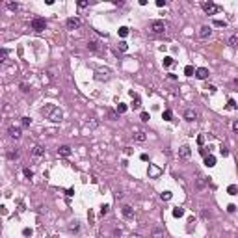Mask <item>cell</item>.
Listing matches in <instances>:
<instances>
[{"label":"cell","mask_w":238,"mask_h":238,"mask_svg":"<svg viewBox=\"0 0 238 238\" xmlns=\"http://www.w3.org/2000/svg\"><path fill=\"white\" fill-rule=\"evenodd\" d=\"M132 238H142V236H139V234H132Z\"/></svg>","instance_id":"cell-54"},{"label":"cell","mask_w":238,"mask_h":238,"mask_svg":"<svg viewBox=\"0 0 238 238\" xmlns=\"http://www.w3.org/2000/svg\"><path fill=\"white\" fill-rule=\"evenodd\" d=\"M139 158H142V160H143V162H147V160H149V156H147V155H145V153H143V155H142V156H139Z\"/></svg>","instance_id":"cell-53"},{"label":"cell","mask_w":238,"mask_h":238,"mask_svg":"<svg viewBox=\"0 0 238 238\" xmlns=\"http://www.w3.org/2000/svg\"><path fill=\"white\" fill-rule=\"evenodd\" d=\"M212 24H214V26H218V28H225V26H227V23H225V20H220V19H216Z\"/></svg>","instance_id":"cell-31"},{"label":"cell","mask_w":238,"mask_h":238,"mask_svg":"<svg viewBox=\"0 0 238 238\" xmlns=\"http://www.w3.org/2000/svg\"><path fill=\"white\" fill-rule=\"evenodd\" d=\"M205 166H207V167H214V166H216V158H214L212 155H207V156H205Z\"/></svg>","instance_id":"cell-16"},{"label":"cell","mask_w":238,"mask_h":238,"mask_svg":"<svg viewBox=\"0 0 238 238\" xmlns=\"http://www.w3.org/2000/svg\"><path fill=\"white\" fill-rule=\"evenodd\" d=\"M160 175V169L156 166H149V177H158Z\"/></svg>","instance_id":"cell-20"},{"label":"cell","mask_w":238,"mask_h":238,"mask_svg":"<svg viewBox=\"0 0 238 238\" xmlns=\"http://www.w3.org/2000/svg\"><path fill=\"white\" fill-rule=\"evenodd\" d=\"M227 192H229L231 195H236V192H238V186H234V184H231V186L227 188Z\"/></svg>","instance_id":"cell-36"},{"label":"cell","mask_w":238,"mask_h":238,"mask_svg":"<svg viewBox=\"0 0 238 238\" xmlns=\"http://www.w3.org/2000/svg\"><path fill=\"white\" fill-rule=\"evenodd\" d=\"M88 6H89V4L84 2V0H82V2H78V8H88Z\"/></svg>","instance_id":"cell-49"},{"label":"cell","mask_w":238,"mask_h":238,"mask_svg":"<svg viewBox=\"0 0 238 238\" xmlns=\"http://www.w3.org/2000/svg\"><path fill=\"white\" fill-rule=\"evenodd\" d=\"M171 64H173V58H171V56H166V58H164V65H166V67H169Z\"/></svg>","instance_id":"cell-40"},{"label":"cell","mask_w":238,"mask_h":238,"mask_svg":"<svg viewBox=\"0 0 238 238\" xmlns=\"http://www.w3.org/2000/svg\"><path fill=\"white\" fill-rule=\"evenodd\" d=\"M197 143H199V145L205 143V136H203V134H199V136H197Z\"/></svg>","instance_id":"cell-45"},{"label":"cell","mask_w":238,"mask_h":238,"mask_svg":"<svg viewBox=\"0 0 238 238\" xmlns=\"http://www.w3.org/2000/svg\"><path fill=\"white\" fill-rule=\"evenodd\" d=\"M220 153H221V156H229V149H227V147H221Z\"/></svg>","instance_id":"cell-44"},{"label":"cell","mask_w":238,"mask_h":238,"mask_svg":"<svg viewBox=\"0 0 238 238\" xmlns=\"http://www.w3.org/2000/svg\"><path fill=\"white\" fill-rule=\"evenodd\" d=\"M8 134H9V138H13V139H19L20 134H23V130H20V127H9V128H8Z\"/></svg>","instance_id":"cell-12"},{"label":"cell","mask_w":238,"mask_h":238,"mask_svg":"<svg viewBox=\"0 0 238 238\" xmlns=\"http://www.w3.org/2000/svg\"><path fill=\"white\" fill-rule=\"evenodd\" d=\"M127 110H128V106H127V104H123V102H119V104H117V114H119V115H121V114H125Z\"/></svg>","instance_id":"cell-24"},{"label":"cell","mask_w":238,"mask_h":238,"mask_svg":"<svg viewBox=\"0 0 238 238\" xmlns=\"http://www.w3.org/2000/svg\"><path fill=\"white\" fill-rule=\"evenodd\" d=\"M234 86H236V88H238V78H234Z\"/></svg>","instance_id":"cell-55"},{"label":"cell","mask_w":238,"mask_h":238,"mask_svg":"<svg viewBox=\"0 0 238 238\" xmlns=\"http://www.w3.org/2000/svg\"><path fill=\"white\" fill-rule=\"evenodd\" d=\"M127 48H128V45H127V41H121V43L117 45V50H119V52H125V50H127Z\"/></svg>","instance_id":"cell-28"},{"label":"cell","mask_w":238,"mask_h":238,"mask_svg":"<svg viewBox=\"0 0 238 238\" xmlns=\"http://www.w3.org/2000/svg\"><path fill=\"white\" fill-rule=\"evenodd\" d=\"M234 210H236L234 205H229V207H227V212H234Z\"/></svg>","instance_id":"cell-50"},{"label":"cell","mask_w":238,"mask_h":238,"mask_svg":"<svg viewBox=\"0 0 238 238\" xmlns=\"http://www.w3.org/2000/svg\"><path fill=\"white\" fill-rule=\"evenodd\" d=\"M197 117H199V114H197V112H195L193 108H186L184 110V119H186V121H197Z\"/></svg>","instance_id":"cell-7"},{"label":"cell","mask_w":238,"mask_h":238,"mask_svg":"<svg viewBox=\"0 0 238 238\" xmlns=\"http://www.w3.org/2000/svg\"><path fill=\"white\" fill-rule=\"evenodd\" d=\"M227 108H229V110H236V108H238V104H236L233 99H229V102H227Z\"/></svg>","instance_id":"cell-35"},{"label":"cell","mask_w":238,"mask_h":238,"mask_svg":"<svg viewBox=\"0 0 238 238\" xmlns=\"http://www.w3.org/2000/svg\"><path fill=\"white\" fill-rule=\"evenodd\" d=\"M47 28V20L43 17H36V19H32V30L34 32H43Z\"/></svg>","instance_id":"cell-3"},{"label":"cell","mask_w":238,"mask_h":238,"mask_svg":"<svg viewBox=\"0 0 238 238\" xmlns=\"http://www.w3.org/2000/svg\"><path fill=\"white\" fill-rule=\"evenodd\" d=\"M117 115H119V114H117V112H112V110L108 112V117L112 119V121H115V119H117Z\"/></svg>","instance_id":"cell-42"},{"label":"cell","mask_w":238,"mask_h":238,"mask_svg":"<svg viewBox=\"0 0 238 238\" xmlns=\"http://www.w3.org/2000/svg\"><path fill=\"white\" fill-rule=\"evenodd\" d=\"M78 231H80V223L76 221V220L69 223V233H78Z\"/></svg>","instance_id":"cell-17"},{"label":"cell","mask_w":238,"mask_h":238,"mask_svg":"<svg viewBox=\"0 0 238 238\" xmlns=\"http://www.w3.org/2000/svg\"><path fill=\"white\" fill-rule=\"evenodd\" d=\"M61 117H64V112H61L60 108H54V110L50 112V115H48V119H50V121H54V123H60Z\"/></svg>","instance_id":"cell-8"},{"label":"cell","mask_w":238,"mask_h":238,"mask_svg":"<svg viewBox=\"0 0 238 238\" xmlns=\"http://www.w3.org/2000/svg\"><path fill=\"white\" fill-rule=\"evenodd\" d=\"M162 117L166 119V121H171V119H173V112L171 110H166L164 114H162Z\"/></svg>","instance_id":"cell-27"},{"label":"cell","mask_w":238,"mask_h":238,"mask_svg":"<svg viewBox=\"0 0 238 238\" xmlns=\"http://www.w3.org/2000/svg\"><path fill=\"white\" fill-rule=\"evenodd\" d=\"M149 30L153 34H164L166 32V23H164V20H151V23H149Z\"/></svg>","instance_id":"cell-2"},{"label":"cell","mask_w":238,"mask_h":238,"mask_svg":"<svg viewBox=\"0 0 238 238\" xmlns=\"http://www.w3.org/2000/svg\"><path fill=\"white\" fill-rule=\"evenodd\" d=\"M156 6H158V8H164V6H166V0H156Z\"/></svg>","instance_id":"cell-47"},{"label":"cell","mask_w":238,"mask_h":238,"mask_svg":"<svg viewBox=\"0 0 238 238\" xmlns=\"http://www.w3.org/2000/svg\"><path fill=\"white\" fill-rule=\"evenodd\" d=\"M0 60H2V61L8 60V50H6V48H2V50H0Z\"/></svg>","instance_id":"cell-39"},{"label":"cell","mask_w":238,"mask_h":238,"mask_svg":"<svg viewBox=\"0 0 238 238\" xmlns=\"http://www.w3.org/2000/svg\"><path fill=\"white\" fill-rule=\"evenodd\" d=\"M110 76H112V71L108 67L106 69H97V71H95V78L97 80H108Z\"/></svg>","instance_id":"cell-5"},{"label":"cell","mask_w":238,"mask_h":238,"mask_svg":"<svg viewBox=\"0 0 238 238\" xmlns=\"http://www.w3.org/2000/svg\"><path fill=\"white\" fill-rule=\"evenodd\" d=\"M134 139H136V142H145V139H147L145 132H143V130H136V134H134Z\"/></svg>","instance_id":"cell-18"},{"label":"cell","mask_w":238,"mask_h":238,"mask_svg":"<svg viewBox=\"0 0 238 238\" xmlns=\"http://www.w3.org/2000/svg\"><path fill=\"white\" fill-rule=\"evenodd\" d=\"M207 89H208L210 93H214V91H216V86H212V84H208V86H207Z\"/></svg>","instance_id":"cell-48"},{"label":"cell","mask_w":238,"mask_h":238,"mask_svg":"<svg viewBox=\"0 0 238 238\" xmlns=\"http://www.w3.org/2000/svg\"><path fill=\"white\" fill-rule=\"evenodd\" d=\"M23 173H24V177H26V179H32V177H34V171H32V169H28V167H24V171H23Z\"/></svg>","instance_id":"cell-38"},{"label":"cell","mask_w":238,"mask_h":238,"mask_svg":"<svg viewBox=\"0 0 238 238\" xmlns=\"http://www.w3.org/2000/svg\"><path fill=\"white\" fill-rule=\"evenodd\" d=\"M71 147H69V145H61L60 147V149H58V155L61 156V158H67V156H71Z\"/></svg>","instance_id":"cell-13"},{"label":"cell","mask_w":238,"mask_h":238,"mask_svg":"<svg viewBox=\"0 0 238 238\" xmlns=\"http://www.w3.org/2000/svg\"><path fill=\"white\" fill-rule=\"evenodd\" d=\"M30 155H32L34 158H41V156L45 155V147H43V145H34L32 151H30Z\"/></svg>","instance_id":"cell-9"},{"label":"cell","mask_w":238,"mask_h":238,"mask_svg":"<svg viewBox=\"0 0 238 238\" xmlns=\"http://www.w3.org/2000/svg\"><path fill=\"white\" fill-rule=\"evenodd\" d=\"M65 26L69 28V30H76V28L82 26V20H80L78 17H69V19L65 20Z\"/></svg>","instance_id":"cell-4"},{"label":"cell","mask_w":238,"mask_h":238,"mask_svg":"<svg viewBox=\"0 0 238 238\" xmlns=\"http://www.w3.org/2000/svg\"><path fill=\"white\" fill-rule=\"evenodd\" d=\"M210 36H212V28L210 26H201L199 28V37L201 39H208Z\"/></svg>","instance_id":"cell-10"},{"label":"cell","mask_w":238,"mask_h":238,"mask_svg":"<svg viewBox=\"0 0 238 238\" xmlns=\"http://www.w3.org/2000/svg\"><path fill=\"white\" fill-rule=\"evenodd\" d=\"M32 233H34L32 229H24V231H23V234H24V236H32Z\"/></svg>","instance_id":"cell-46"},{"label":"cell","mask_w":238,"mask_h":238,"mask_svg":"<svg viewBox=\"0 0 238 238\" xmlns=\"http://www.w3.org/2000/svg\"><path fill=\"white\" fill-rule=\"evenodd\" d=\"M207 184H208V179L207 177H199L197 180H195V188H197V190H203Z\"/></svg>","instance_id":"cell-15"},{"label":"cell","mask_w":238,"mask_h":238,"mask_svg":"<svg viewBox=\"0 0 238 238\" xmlns=\"http://www.w3.org/2000/svg\"><path fill=\"white\" fill-rule=\"evenodd\" d=\"M20 123H23V127H30L32 119H30V117H20Z\"/></svg>","instance_id":"cell-34"},{"label":"cell","mask_w":238,"mask_h":238,"mask_svg":"<svg viewBox=\"0 0 238 238\" xmlns=\"http://www.w3.org/2000/svg\"><path fill=\"white\" fill-rule=\"evenodd\" d=\"M130 106H132V108H134V110H139V108H142V102H139V97H138V95L134 97V102H132V104H130Z\"/></svg>","instance_id":"cell-25"},{"label":"cell","mask_w":238,"mask_h":238,"mask_svg":"<svg viewBox=\"0 0 238 238\" xmlns=\"http://www.w3.org/2000/svg\"><path fill=\"white\" fill-rule=\"evenodd\" d=\"M184 74H186V76H193V74H195L193 67H192V65H186V67H184Z\"/></svg>","instance_id":"cell-26"},{"label":"cell","mask_w":238,"mask_h":238,"mask_svg":"<svg viewBox=\"0 0 238 238\" xmlns=\"http://www.w3.org/2000/svg\"><path fill=\"white\" fill-rule=\"evenodd\" d=\"M108 212H110V207H108V205H102V207H101V212H99V214H101L102 218H104V216H106Z\"/></svg>","instance_id":"cell-33"},{"label":"cell","mask_w":238,"mask_h":238,"mask_svg":"<svg viewBox=\"0 0 238 238\" xmlns=\"http://www.w3.org/2000/svg\"><path fill=\"white\" fill-rule=\"evenodd\" d=\"M229 45L234 47V48H238V34H234V36L229 37Z\"/></svg>","instance_id":"cell-22"},{"label":"cell","mask_w":238,"mask_h":238,"mask_svg":"<svg viewBox=\"0 0 238 238\" xmlns=\"http://www.w3.org/2000/svg\"><path fill=\"white\" fill-rule=\"evenodd\" d=\"M121 212H123V216H125V218H127V220L134 218V208H132V207H128V205H125Z\"/></svg>","instance_id":"cell-14"},{"label":"cell","mask_w":238,"mask_h":238,"mask_svg":"<svg viewBox=\"0 0 238 238\" xmlns=\"http://www.w3.org/2000/svg\"><path fill=\"white\" fill-rule=\"evenodd\" d=\"M88 48H89V50H91V52H95L97 48H99V43H97L95 39H91V41H88Z\"/></svg>","instance_id":"cell-23"},{"label":"cell","mask_w":238,"mask_h":238,"mask_svg":"<svg viewBox=\"0 0 238 238\" xmlns=\"http://www.w3.org/2000/svg\"><path fill=\"white\" fill-rule=\"evenodd\" d=\"M125 155H132V149H130V147H125Z\"/></svg>","instance_id":"cell-52"},{"label":"cell","mask_w":238,"mask_h":238,"mask_svg":"<svg viewBox=\"0 0 238 238\" xmlns=\"http://www.w3.org/2000/svg\"><path fill=\"white\" fill-rule=\"evenodd\" d=\"M231 127H233V132H234V134H238V119H236V121H233V125H231Z\"/></svg>","instance_id":"cell-43"},{"label":"cell","mask_w":238,"mask_h":238,"mask_svg":"<svg viewBox=\"0 0 238 238\" xmlns=\"http://www.w3.org/2000/svg\"><path fill=\"white\" fill-rule=\"evenodd\" d=\"M190 156H192V149H190V145H180V149H179V158L188 160Z\"/></svg>","instance_id":"cell-6"},{"label":"cell","mask_w":238,"mask_h":238,"mask_svg":"<svg viewBox=\"0 0 238 238\" xmlns=\"http://www.w3.org/2000/svg\"><path fill=\"white\" fill-rule=\"evenodd\" d=\"M151 238H166V234H164L162 229H155V231H153V234H151Z\"/></svg>","instance_id":"cell-21"},{"label":"cell","mask_w":238,"mask_h":238,"mask_svg":"<svg viewBox=\"0 0 238 238\" xmlns=\"http://www.w3.org/2000/svg\"><path fill=\"white\" fill-rule=\"evenodd\" d=\"M8 8H9L11 11H17V9H19V4H17V2H15V4H13V2H8Z\"/></svg>","instance_id":"cell-41"},{"label":"cell","mask_w":238,"mask_h":238,"mask_svg":"<svg viewBox=\"0 0 238 238\" xmlns=\"http://www.w3.org/2000/svg\"><path fill=\"white\" fill-rule=\"evenodd\" d=\"M208 74H210V73H208V69H207V67H199V69H195V76H197L199 80H207V78H208Z\"/></svg>","instance_id":"cell-11"},{"label":"cell","mask_w":238,"mask_h":238,"mask_svg":"<svg viewBox=\"0 0 238 238\" xmlns=\"http://www.w3.org/2000/svg\"><path fill=\"white\" fill-rule=\"evenodd\" d=\"M119 36H121V37H127V36H128V28H127V26H121V28H119Z\"/></svg>","instance_id":"cell-30"},{"label":"cell","mask_w":238,"mask_h":238,"mask_svg":"<svg viewBox=\"0 0 238 238\" xmlns=\"http://www.w3.org/2000/svg\"><path fill=\"white\" fill-rule=\"evenodd\" d=\"M201 8H203V11H205L207 15H216V13L221 11V8H220L218 4H214V2H203Z\"/></svg>","instance_id":"cell-1"},{"label":"cell","mask_w":238,"mask_h":238,"mask_svg":"<svg viewBox=\"0 0 238 238\" xmlns=\"http://www.w3.org/2000/svg\"><path fill=\"white\" fill-rule=\"evenodd\" d=\"M8 158H9V160H17V158H19V151H17V149H15V151H9V153H8Z\"/></svg>","instance_id":"cell-29"},{"label":"cell","mask_w":238,"mask_h":238,"mask_svg":"<svg viewBox=\"0 0 238 238\" xmlns=\"http://www.w3.org/2000/svg\"><path fill=\"white\" fill-rule=\"evenodd\" d=\"M130 238H132V236H130Z\"/></svg>","instance_id":"cell-56"},{"label":"cell","mask_w":238,"mask_h":238,"mask_svg":"<svg viewBox=\"0 0 238 238\" xmlns=\"http://www.w3.org/2000/svg\"><path fill=\"white\" fill-rule=\"evenodd\" d=\"M139 119H142L143 123H147V121H149V119H151V115L147 114V112H142V115H139Z\"/></svg>","instance_id":"cell-37"},{"label":"cell","mask_w":238,"mask_h":238,"mask_svg":"<svg viewBox=\"0 0 238 238\" xmlns=\"http://www.w3.org/2000/svg\"><path fill=\"white\" fill-rule=\"evenodd\" d=\"M160 197H162V201H169L171 199V192H162V193H160Z\"/></svg>","instance_id":"cell-32"},{"label":"cell","mask_w":238,"mask_h":238,"mask_svg":"<svg viewBox=\"0 0 238 238\" xmlns=\"http://www.w3.org/2000/svg\"><path fill=\"white\" fill-rule=\"evenodd\" d=\"M173 216H175V218H183V216H184V208L183 207H175L173 208Z\"/></svg>","instance_id":"cell-19"},{"label":"cell","mask_w":238,"mask_h":238,"mask_svg":"<svg viewBox=\"0 0 238 238\" xmlns=\"http://www.w3.org/2000/svg\"><path fill=\"white\" fill-rule=\"evenodd\" d=\"M20 89H23V91H28V84L23 82V84H20Z\"/></svg>","instance_id":"cell-51"}]
</instances>
